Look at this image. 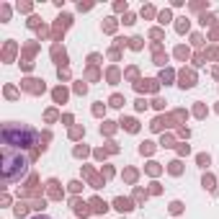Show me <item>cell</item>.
Returning <instances> with one entry per match:
<instances>
[{"label": "cell", "instance_id": "obj_1", "mask_svg": "<svg viewBox=\"0 0 219 219\" xmlns=\"http://www.w3.org/2000/svg\"><path fill=\"white\" fill-rule=\"evenodd\" d=\"M0 163H3V180H5V186H10V183H16V180H21L26 175L31 160L16 147H3Z\"/></svg>", "mask_w": 219, "mask_h": 219}, {"label": "cell", "instance_id": "obj_2", "mask_svg": "<svg viewBox=\"0 0 219 219\" xmlns=\"http://www.w3.org/2000/svg\"><path fill=\"white\" fill-rule=\"evenodd\" d=\"M0 137H3V147H18V150L36 142V131L28 124H16V121L3 124Z\"/></svg>", "mask_w": 219, "mask_h": 219}, {"label": "cell", "instance_id": "obj_3", "mask_svg": "<svg viewBox=\"0 0 219 219\" xmlns=\"http://www.w3.org/2000/svg\"><path fill=\"white\" fill-rule=\"evenodd\" d=\"M114 204H116V209H119V211H129L131 209V201H126V199H116Z\"/></svg>", "mask_w": 219, "mask_h": 219}, {"label": "cell", "instance_id": "obj_4", "mask_svg": "<svg viewBox=\"0 0 219 219\" xmlns=\"http://www.w3.org/2000/svg\"><path fill=\"white\" fill-rule=\"evenodd\" d=\"M180 85H183V88L193 85V75H191V72H183V75H180Z\"/></svg>", "mask_w": 219, "mask_h": 219}, {"label": "cell", "instance_id": "obj_5", "mask_svg": "<svg viewBox=\"0 0 219 219\" xmlns=\"http://www.w3.org/2000/svg\"><path fill=\"white\" fill-rule=\"evenodd\" d=\"M26 88L28 90H39V88L44 90V85H39V80H26Z\"/></svg>", "mask_w": 219, "mask_h": 219}, {"label": "cell", "instance_id": "obj_6", "mask_svg": "<svg viewBox=\"0 0 219 219\" xmlns=\"http://www.w3.org/2000/svg\"><path fill=\"white\" fill-rule=\"evenodd\" d=\"M13 52H16V44H13V41H8V47H5V60H10V57H13Z\"/></svg>", "mask_w": 219, "mask_h": 219}, {"label": "cell", "instance_id": "obj_7", "mask_svg": "<svg viewBox=\"0 0 219 219\" xmlns=\"http://www.w3.org/2000/svg\"><path fill=\"white\" fill-rule=\"evenodd\" d=\"M93 209H96V211H106V204L101 199H93Z\"/></svg>", "mask_w": 219, "mask_h": 219}, {"label": "cell", "instance_id": "obj_8", "mask_svg": "<svg viewBox=\"0 0 219 219\" xmlns=\"http://www.w3.org/2000/svg\"><path fill=\"white\" fill-rule=\"evenodd\" d=\"M121 124H126V129H129V131H137V121H134V119H124Z\"/></svg>", "mask_w": 219, "mask_h": 219}, {"label": "cell", "instance_id": "obj_9", "mask_svg": "<svg viewBox=\"0 0 219 219\" xmlns=\"http://www.w3.org/2000/svg\"><path fill=\"white\" fill-rule=\"evenodd\" d=\"M75 211H77V214H88V206L80 204V201H75Z\"/></svg>", "mask_w": 219, "mask_h": 219}, {"label": "cell", "instance_id": "obj_10", "mask_svg": "<svg viewBox=\"0 0 219 219\" xmlns=\"http://www.w3.org/2000/svg\"><path fill=\"white\" fill-rule=\"evenodd\" d=\"M64 96H67V93H64L62 88H57V90H54V98H57V101H64Z\"/></svg>", "mask_w": 219, "mask_h": 219}, {"label": "cell", "instance_id": "obj_11", "mask_svg": "<svg viewBox=\"0 0 219 219\" xmlns=\"http://www.w3.org/2000/svg\"><path fill=\"white\" fill-rule=\"evenodd\" d=\"M16 214H18V217L26 214V204H18V206H16Z\"/></svg>", "mask_w": 219, "mask_h": 219}, {"label": "cell", "instance_id": "obj_12", "mask_svg": "<svg viewBox=\"0 0 219 219\" xmlns=\"http://www.w3.org/2000/svg\"><path fill=\"white\" fill-rule=\"evenodd\" d=\"M121 103H124L121 96H114V98H111V106H121Z\"/></svg>", "mask_w": 219, "mask_h": 219}, {"label": "cell", "instance_id": "obj_13", "mask_svg": "<svg viewBox=\"0 0 219 219\" xmlns=\"http://www.w3.org/2000/svg\"><path fill=\"white\" fill-rule=\"evenodd\" d=\"M170 211H173V214H178V211H180V204H178V201L170 204Z\"/></svg>", "mask_w": 219, "mask_h": 219}, {"label": "cell", "instance_id": "obj_14", "mask_svg": "<svg viewBox=\"0 0 219 219\" xmlns=\"http://www.w3.org/2000/svg\"><path fill=\"white\" fill-rule=\"evenodd\" d=\"M31 219H52V217H31Z\"/></svg>", "mask_w": 219, "mask_h": 219}]
</instances>
